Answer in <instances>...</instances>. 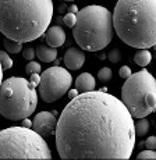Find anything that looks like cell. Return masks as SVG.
<instances>
[{
    "mask_svg": "<svg viewBox=\"0 0 156 160\" xmlns=\"http://www.w3.org/2000/svg\"><path fill=\"white\" fill-rule=\"evenodd\" d=\"M73 84V77L67 68L53 66L41 74L39 95L46 103H53L67 93Z\"/></svg>",
    "mask_w": 156,
    "mask_h": 160,
    "instance_id": "obj_8",
    "label": "cell"
},
{
    "mask_svg": "<svg viewBox=\"0 0 156 160\" xmlns=\"http://www.w3.org/2000/svg\"><path fill=\"white\" fill-rule=\"evenodd\" d=\"M50 160L52 150L43 137L31 128L10 127L0 131V160Z\"/></svg>",
    "mask_w": 156,
    "mask_h": 160,
    "instance_id": "obj_5",
    "label": "cell"
},
{
    "mask_svg": "<svg viewBox=\"0 0 156 160\" xmlns=\"http://www.w3.org/2000/svg\"><path fill=\"white\" fill-rule=\"evenodd\" d=\"M67 92H68V99H73V98H75V96H77V95L79 93V92H78L75 88H74V89H68Z\"/></svg>",
    "mask_w": 156,
    "mask_h": 160,
    "instance_id": "obj_28",
    "label": "cell"
},
{
    "mask_svg": "<svg viewBox=\"0 0 156 160\" xmlns=\"http://www.w3.org/2000/svg\"><path fill=\"white\" fill-rule=\"evenodd\" d=\"M131 74H133V72H131V68H130V67H127V66H123L120 70H118V75H120L123 79H127Z\"/></svg>",
    "mask_w": 156,
    "mask_h": 160,
    "instance_id": "obj_25",
    "label": "cell"
},
{
    "mask_svg": "<svg viewBox=\"0 0 156 160\" xmlns=\"http://www.w3.org/2000/svg\"><path fill=\"white\" fill-rule=\"evenodd\" d=\"M0 64H2L3 71L4 70H10L13 67V58L6 50H0Z\"/></svg>",
    "mask_w": 156,
    "mask_h": 160,
    "instance_id": "obj_17",
    "label": "cell"
},
{
    "mask_svg": "<svg viewBox=\"0 0 156 160\" xmlns=\"http://www.w3.org/2000/svg\"><path fill=\"white\" fill-rule=\"evenodd\" d=\"M108 58L110 60V63H113V64L120 63V60H121L120 50H118V49H112V50L108 53Z\"/></svg>",
    "mask_w": 156,
    "mask_h": 160,
    "instance_id": "obj_21",
    "label": "cell"
},
{
    "mask_svg": "<svg viewBox=\"0 0 156 160\" xmlns=\"http://www.w3.org/2000/svg\"><path fill=\"white\" fill-rule=\"evenodd\" d=\"M64 2H74V0H64Z\"/></svg>",
    "mask_w": 156,
    "mask_h": 160,
    "instance_id": "obj_32",
    "label": "cell"
},
{
    "mask_svg": "<svg viewBox=\"0 0 156 160\" xmlns=\"http://www.w3.org/2000/svg\"><path fill=\"white\" fill-rule=\"evenodd\" d=\"M3 81V68H2V64H0V84Z\"/></svg>",
    "mask_w": 156,
    "mask_h": 160,
    "instance_id": "obj_30",
    "label": "cell"
},
{
    "mask_svg": "<svg viewBox=\"0 0 156 160\" xmlns=\"http://www.w3.org/2000/svg\"><path fill=\"white\" fill-rule=\"evenodd\" d=\"M77 11H78V7L75 4H71L68 7V13H74V14H77Z\"/></svg>",
    "mask_w": 156,
    "mask_h": 160,
    "instance_id": "obj_29",
    "label": "cell"
},
{
    "mask_svg": "<svg viewBox=\"0 0 156 160\" xmlns=\"http://www.w3.org/2000/svg\"><path fill=\"white\" fill-rule=\"evenodd\" d=\"M134 118L116 96L103 91L78 93L56 122V148L63 160H128L135 148Z\"/></svg>",
    "mask_w": 156,
    "mask_h": 160,
    "instance_id": "obj_1",
    "label": "cell"
},
{
    "mask_svg": "<svg viewBox=\"0 0 156 160\" xmlns=\"http://www.w3.org/2000/svg\"><path fill=\"white\" fill-rule=\"evenodd\" d=\"M53 18V0H0V32L17 42L41 38Z\"/></svg>",
    "mask_w": 156,
    "mask_h": 160,
    "instance_id": "obj_2",
    "label": "cell"
},
{
    "mask_svg": "<svg viewBox=\"0 0 156 160\" xmlns=\"http://www.w3.org/2000/svg\"><path fill=\"white\" fill-rule=\"evenodd\" d=\"M63 22L66 24L68 28H73V27H74V24H75V14L74 13L66 14V15H64V18H63Z\"/></svg>",
    "mask_w": 156,
    "mask_h": 160,
    "instance_id": "obj_23",
    "label": "cell"
},
{
    "mask_svg": "<svg viewBox=\"0 0 156 160\" xmlns=\"http://www.w3.org/2000/svg\"><path fill=\"white\" fill-rule=\"evenodd\" d=\"M35 56H38V58L41 61L52 63V61H54L57 58V48H52V46H49V45L41 43L36 48Z\"/></svg>",
    "mask_w": 156,
    "mask_h": 160,
    "instance_id": "obj_13",
    "label": "cell"
},
{
    "mask_svg": "<svg viewBox=\"0 0 156 160\" xmlns=\"http://www.w3.org/2000/svg\"><path fill=\"white\" fill-rule=\"evenodd\" d=\"M46 43L52 48H60L66 43V32L62 27L53 25L46 29Z\"/></svg>",
    "mask_w": 156,
    "mask_h": 160,
    "instance_id": "obj_11",
    "label": "cell"
},
{
    "mask_svg": "<svg viewBox=\"0 0 156 160\" xmlns=\"http://www.w3.org/2000/svg\"><path fill=\"white\" fill-rule=\"evenodd\" d=\"M121 102L133 118H142L156 109V81L148 70L131 74L121 88Z\"/></svg>",
    "mask_w": 156,
    "mask_h": 160,
    "instance_id": "obj_7",
    "label": "cell"
},
{
    "mask_svg": "<svg viewBox=\"0 0 156 160\" xmlns=\"http://www.w3.org/2000/svg\"><path fill=\"white\" fill-rule=\"evenodd\" d=\"M73 36L82 50L98 52L105 49L113 38L112 11L98 4L78 10L73 27Z\"/></svg>",
    "mask_w": 156,
    "mask_h": 160,
    "instance_id": "obj_4",
    "label": "cell"
},
{
    "mask_svg": "<svg viewBox=\"0 0 156 160\" xmlns=\"http://www.w3.org/2000/svg\"><path fill=\"white\" fill-rule=\"evenodd\" d=\"M56 117L50 112H41L35 116L32 120V130L38 132L41 137L49 138L54 135V130H56Z\"/></svg>",
    "mask_w": 156,
    "mask_h": 160,
    "instance_id": "obj_9",
    "label": "cell"
},
{
    "mask_svg": "<svg viewBox=\"0 0 156 160\" xmlns=\"http://www.w3.org/2000/svg\"><path fill=\"white\" fill-rule=\"evenodd\" d=\"M151 60H152V54L148 49H139L135 53V56H134V61H135L139 67H142V68L148 66V64L151 63Z\"/></svg>",
    "mask_w": 156,
    "mask_h": 160,
    "instance_id": "obj_14",
    "label": "cell"
},
{
    "mask_svg": "<svg viewBox=\"0 0 156 160\" xmlns=\"http://www.w3.org/2000/svg\"><path fill=\"white\" fill-rule=\"evenodd\" d=\"M112 77H113V72L109 67H103V68H100L98 71V78H99L100 82H109L112 79Z\"/></svg>",
    "mask_w": 156,
    "mask_h": 160,
    "instance_id": "obj_18",
    "label": "cell"
},
{
    "mask_svg": "<svg viewBox=\"0 0 156 160\" xmlns=\"http://www.w3.org/2000/svg\"><path fill=\"white\" fill-rule=\"evenodd\" d=\"M113 29L131 48L151 49L156 43V0H117Z\"/></svg>",
    "mask_w": 156,
    "mask_h": 160,
    "instance_id": "obj_3",
    "label": "cell"
},
{
    "mask_svg": "<svg viewBox=\"0 0 156 160\" xmlns=\"http://www.w3.org/2000/svg\"><path fill=\"white\" fill-rule=\"evenodd\" d=\"M64 10H66V6H60L59 7V13H64Z\"/></svg>",
    "mask_w": 156,
    "mask_h": 160,
    "instance_id": "obj_31",
    "label": "cell"
},
{
    "mask_svg": "<svg viewBox=\"0 0 156 160\" xmlns=\"http://www.w3.org/2000/svg\"><path fill=\"white\" fill-rule=\"evenodd\" d=\"M142 145H143V146H146V149H152V150H155V149H156V138H155V137H149L146 141H143Z\"/></svg>",
    "mask_w": 156,
    "mask_h": 160,
    "instance_id": "obj_24",
    "label": "cell"
},
{
    "mask_svg": "<svg viewBox=\"0 0 156 160\" xmlns=\"http://www.w3.org/2000/svg\"><path fill=\"white\" fill-rule=\"evenodd\" d=\"M23 52V57L25 58V60H28V61H31L35 58V49L31 48V46H28V48H25L24 50H21Z\"/></svg>",
    "mask_w": 156,
    "mask_h": 160,
    "instance_id": "obj_22",
    "label": "cell"
},
{
    "mask_svg": "<svg viewBox=\"0 0 156 160\" xmlns=\"http://www.w3.org/2000/svg\"><path fill=\"white\" fill-rule=\"evenodd\" d=\"M134 128H135V137H145L149 131V121L142 117V118H138L137 124H134Z\"/></svg>",
    "mask_w": 156,
    "mask_h": 160,
    "instance_id": "obj_15",
    "label": "cell"
},
{
    "mask_svg": "<svg viewBox=\"0 0 156 160\" xmlns=\"http://www.w3.org/2000/svg\"><path fill=\"white\" fill-rule=\"evenodd\" d=\"M23 127H25V128H31V127H32V120H29L28 117L23 118Z\"/></svg>",
    "mask_w": 156,
    "mask_h": 160,
    "instance_id": "obj_27",
    "label": "cell"
},
{
    "mask_svg": "<svg viewBox=\"0 0 156 160\" xmlns=\"http://www.w3.org/2000/svg\"><path fill=\"white\" fill-rule=\"evenodd\" d=\"M29 82L33 85V87H38L39 85V81H41V75L39 74H29Z\"/></svg>",
    "mask_w": 156,
    "mask_h": 160,
    "instance_id": "obj_26",
    "label": "cell"
},
{
    "mask_svg": "<svg viewBox=\"0 0 156 160\" xmlns=\"http://www.w3.org/2000/svg\"><path fill=\"white\" fill-rule=\"evenodd\" d=\"M25 71H27V74H28V75H29V74H41L42 67H41V64H39L38 61L31 60L28 64H27Z\"/></svg>",
    "mask_w": 156,
    "mask_h": 160,
    "instance_id": "obj_19",
    "label": "cell"
},
{
    "mask_svg": "<svg viewBox=\"0 0 156 160\" xmlns=\"http://www.w3.org/2000/svg\"><path fill=\"white\" fill-rule=\"evenodd\" d=\"M138 160H155L156 159V153L155 150L152 149H146V150H142L138 156H137Z\"/></svg>",
    "mask_w": 156,
    "mask_h": 160,
    "instance_id": "obj_20",
    "label": "cell"
},
{
    "mask_svg": "<svg viewBox=\"0 0 156 160\" xmlns=\"http://www.w3.org/2000/svg\"><path fill=\"white\" fill-rule=\"evenodd\" d=\"M85 63V53L82 49L70 48L64 53V64L67 70H78Z\"/></svg>",
    "mask_w": 156,
    "mask_h": 160,
    "instance_id": "obj_10",
    "label": "cell"
},
{
    "mask_svg": "<svg viewBox=\"0 0 156 160\" xmlns=\"http://www.w3.org/2000/svg\"><path fill=\"white\" fill-rule=\"evenodd\" d=\"M3 45H4L7 53H20V52L23 50V43L17 42V41H13V39H10V38H6L4 41H3Z\"/></svg>",
    "mask_w": 156,
    "mask_h": 160,
    "instance_id": "obj_16",
    "label": "cell"
},
{
    "mask_svg": "<svg viewBox=\"0 0 156 160\" xmlns=\"http://www.w3.org/2000/svg\"><path fill=\"white\" fill-rule=\"evenodd\" d=\"M28 79L11 77L0 84V114L7 120L29 117L38 106V93Z\"/></svg>",
    "mask_w": 156,
    "mask_h": 160,
    "instance_id": "obj_6",
    "label": "cell"
},
{
    "mask_svg": "<svg viewBox=\"0 0 156 160\" xmlns=\"http://www.w3.org/2000/svg\"><path fill=\"white\" fill-rule=\"evenodd\" d=\"M96 88V81L91 72H82L79 74L75 79V89L82 93V92H89Z\"/></svg>",
    "mask_w": 156,
    "mask_h": 160,
    "instance_id": "obj_12",
    "label": "cell"
}]
</instances>
